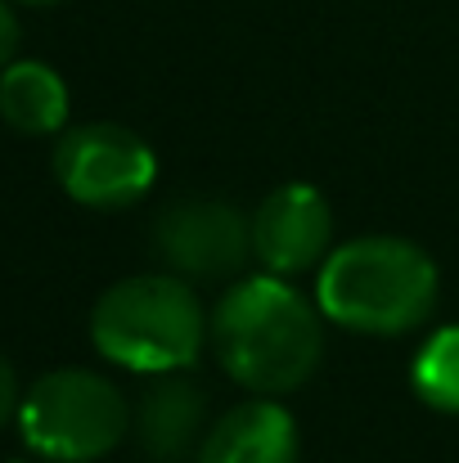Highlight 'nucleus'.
Listing matches in <instances>:
<instances>
[{"instance_id":"12","label":"nucleus","mask_w":459,"mask_h":463,"mask_svg":"<svg viewBox=\"0 0 459 463\" xmlns=\"http://www.w3.org/2000/svg\"><path fill=\"white\" fill-rule=\"evenodd\" d=\"M18 401H23V387H18V373L9 364V355L0 351V432L18 419Z\"/></svg>"},{"instance_id":"5","label":"nucleus","mask_w":459,"mask_h":463,"mask_svg":"<svg viewBox=\"0 0 459 463\" xmlns=\"http://www.w3.org/2000/svg\"><path fill=\"white\" fill-rule=\"evenodd\" d=\"M54 180L77 207L122 212L153 189L158 154L122 122H81L54 145Z\"/></svg>"},{"instance_id":"15","label":"nucleus","mask_w":459,"mask_h":463,"mask_svg":"<svg viewBox=\"0 0 459 463\" xmlns=\"http://www.w3.org/2000/svg\"><path fill=\"white\" fill-rule=\"evenodd\" d=\"M9 463H36V459H9Z\"/></svg>"},{"instance_id":"3","label":"nucleus","mask_w":459,"mask_h":463,"mask_svg":"<svg viewBox=\"0 0 459 463\" xmlns=\"http://www.w3.org/2000/svg\"><path fill=\"white\" fill-rule=\"evenodd\" d=\"M212 337V315L180 275H131L100 293L91 346L127 373H185Z\"/></svg>"},{"instance_id":"4","label":"nucleus","mask_w":459,"mask_h":463,"mask_svg":"<svg viewBox=\"0 0 459 463\" xmlns=\"http://www.w3.org/2000/svg\"><path fill=\"white\" fill-rule=\"evenodd\" d=\"M14 428L36 459L95 463L127 441V432L136 428V410L113 378L63 364L23 387Z\"/></svg>"},{"instance_id":"11","label":"nucleus","mask_w":459,"mask_h":463,"mask_svg":"<svg viewBox=\"0 0 459 463\" xmlns=\"http://www.w3.org/2000/svg\"><path fill=\"white\" fill-rule=\"evenodd\" d=\"M410 387H415V396L428 410L459 414V324H446V328L428 333V342L415 351Z\"/></svg>"},{"instance_id":"9","label":"nucleus","mask_w":459,"mask_h":463,"mask_svg":"<svg viewBox=\"0 0 459 463\" xmlns=\"http://www.w3.org/2000/svg\"><path fill=\"white\" fill-rule=\"evenodd\" d=\"M203 419H207L203 387L180 373H158L136 405V437L153 463H194L207 437Z\"/></svg>"},{"instance_id":"8","label":"nucleus","mask_w":459,"mask_h":463,"mask_svg":"<svg viewBox=\"0 0 459 463\" xmlns=\"http://www.w3.org/2000/svg\"><path fill=\"white\" fill-rule=\"evenodd\" d=\"M298 455L302 437L280 396H253L207 428L194 463H298Z\"/></svg>"},{"instance_id":"7","label":"nucleus","mask_w":459,"mask_h":463,"mask_svg":"<svg viewBox=\"0 0 459 463\" xmlns=\"http://www.w3.org/2000/svg\"><path fill=\"white\" fill-rule=\"evenodd\" d=\"M333 252V212L324 194L306 180L271 189L253 212V257L266 275L298 279L324 266Z\"/></svg>"},{"instance_id":"6","label":"nucleus","mask_w":459,"mask_h":463,"mask_svg":"<svg viewBox=\"0 0 459 463\" xmlns=\"http://www.w3.org/2000/svg\"><path fill=\"white\" fill-rule=\"evenodd\" d=\"M153 252L180 279H239L253 257V216L212 194L176 198L153 221Z\"/></svg>"},{"instance_id":"13","label":"nucleus","mask_w":459,"mask_h":463,"mask_svg":"<svg viewBox=\"0 0 459 463\" xmlns=\"http://www.w3.org/2000/svg\"><path fill=\"white\" fill-rule=\"evenodd\" d=\"M18 41H23V27H18L14 0H0V68L18 59Z\"/></svg>"},{"instance_id":"10","label":"nucleus","mask_w":459,"mask_h":463,"mask_svg":"<svg viewBox=\"0 0 459 463\" xmlns=\"http://www.w3.org/2000/svg\"><path fill=\"white\" fill-rule=\"evenodd\" d=\"M72 113L68 81L45 59H14L0 68V122L18 136H63Z\"/></svg>"},{"instance_id":"2","label":"nucleus","mask_w":459,"mask_h":463,"mask_svg":"<svg viewBox=\"0 0 459 463\" xmlns=\"http://www.w3.org/2000/svg\"><path fill=\"white\" fill-rule=\"evenodd\" d=\"M437 261L397 234H365L338 243L315 279V307L338 328L365 337H401L437 307Z\"/></svg>"},{"instance_id":"14","label":"nucleus","mask_w":459,"mask_h":463,"mask_svg":"<svg viewBox=\"0 0 459 463\" xmlns=\"http://www.w3.org/2000/svg\"><path fill=\"white\" fill-rule=\"evenodd\" d=\"M14 5H59V0H14Z\"/></svg>"},{"instance_id":"1","label":"nucleus","mask_w":459,"mask_h":463,"mask_svg":"<svg viewBox=\"0 0 459 463\" xmlns=\"http://www.w3.org/2000/svg\"><path fill=\"white\" fill-rule=\"evenodd\" d=\"M212 351L253 396H289L324 360V315L280 275L234 279L212 310Z\"/></svg>"}]
</instances>
